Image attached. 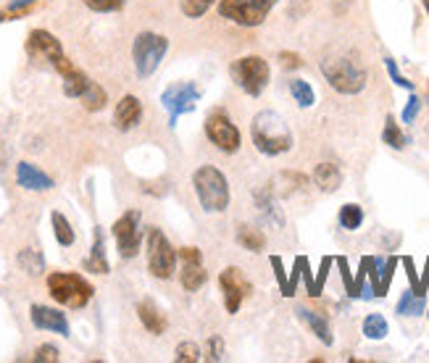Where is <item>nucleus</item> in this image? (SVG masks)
Returning a JSON list of instances; mask_svg holds the SVG:
<instances>
[{
	"mask_svg": "<svg viewBox=\"0 0 429 363\" xmlns=\"http://www.w3.org/2000/svg\"><path fill=\"white\" fill-rule=\"evenodd\" d=\"M251 140L264 155H282L293 148V129L277 111H258L251 121Z\"/></svg>",
	"mask_w": 429,
	"mask_h": 363,
	"instance_id": "1",
	"label": "nucleus"
},
{
	"mask_svg": "<svg viewBox=\"0 0 429 363\" xmlns=\"http://www.w3.org/2000/svg\"><path fill=\"white\" fill-rule=\"evenodd\" d=\"M193 190L206 213H222L229 206V182L224 177L222 168L203 164L195 168L193 174Z\"/></svg>",
	"mask_w": 429,
	"mask_h": 363,
	"instance_id": "2",
	"label": "nucleus"
},
{
	"mask_svg": "<svg viewBox=\"0 0 429 363\" xmlns=\"http://www.w3.org/2000/svg\"><path fill=\"white\" fill-rule=\"evenodd\" d=\"M322 74L340 95H358L366 87V69L348 56H329L322 60Z\"/></svg>",
	"mask_w": 429,
	"mask_h": 363,
	"instance_id": "3",
	"label": "nucleus"
},
{
	"mask_svg": "<svg viewBox=\"0 0 429 363\" xmlns=\"http://www.w3.org/2000/svg\"><path fill=\"white\" fill-rule=\"evenodd\" d=\"M48 289L53 295V300H59L66 308H85L92 300V285L79 274H66V272H53L48 276Z\"/></svg>",
	"mask_w": 429,
	"mask_h": 363,
	"instance_id": "4",
	"label": "nucleus"
},
{
	"mask_svg": "<svg viewBox=\"0 0 429 363\" xmlns=\"http://www.w3.org/2000/svg\"><path fill=\"white\" fill-rule=\"evenodd\" d=\"M229 74H232V82L245 95L258 98L269 87L271 69H269V60L261 58V56H242L229 66Z\"/></svg>",
	"mask_w": 429,
	"mask_h": 363,
	"instance_id": "5",
	"label": "nucleus"
},
{
	"mask_svg": "<svg viewBox=\"0 0 429 363\" xmlns=\"http://www.w3.org/2000/svg\"><path fill=\"white\" fill-rule=\"evenodd\" d=\"M169 50V40L156 32H140L132 43V60L134 72L140 79H148L156 74V69L161 66L163 56Z\"/></svg>",
	"mask_w": 429,
	"mask_h": 363,
	"instance_id": "6",
	"label": "nucleus"
},
{
	"mask_svg": "<svg viewBox=\"0 0 429 363\" xmlns=\"http://www.w3.org/2000/svg\"><path fill=\"white\" fill-rule=\"evenodd\" d=\"M280 0H219V16L237 27H258Z\"/></svg>",
	"mask_w": 429,
	"mask_h": 363,
	"instance_id": "7",
	"label": "nucleus"
},
{
	"mask_svg": "<svg viewBox=\"0 0 429 363\" xmlns=\"http://www.w3.org/2000/svg\"><path fill=\"white\" fill-rule=\"evenodd\" d=\"M27 53L32 60H45L48 66H53L59 74H63L66 69H72L74 63L63 56V47H61L59 37L50 34L45 30H34L27 37Z\"/></svg>",
	"mask_w": 429,
	"mask_h": 363,
	"instance_id": "8",
	"label": "nucleus"
},
{
	"mask_svg": "<svg viewBox=\"0 0 429 363\" xmlns=\"http://www.w3.org/2000/svg\"><path fill=\"white\" fill-rule=\"evenodd\" d=\"M148 266L150 274L158 279H171L177 272V250L166 240L161 229H148Z\"/></svg>",
	"mask_w": 429,
	"mask_h": 363,
	"instance_id": "9",
	"label": "nucleus"
},
{
	"mask_svg": "<svg viewBox=\"0 0 429 363\" xmlns=\"http://www.w3.org/2000/svg\"><path fill=\"white\" fill-rule=\"evenodd\" d=\"M200 87L195 82H174L161 92V106L169 111V126H177L182 113H193L200 100Z\"/></svg>",
	"mask_w": 429,
	"mask_h": 363,
	"instance_id": "10",
	"label": "nucleus"
},
{
	"mask_svg": "<svg viewBox=\"0 0 429 363\" xmlns=\"http://www.w3.org/2000/svg\"><path fill=\"white\" fill-rule=\"evenodd\" d=\"M206 137L211 140V145H216L222 153H237L242 145L240 129L224 111H213L206 119Z\"/></svg>",
	"mask_w": 429,
	"mask_h": 363,
	"instance_id": "11",
	"label": "nucleus"
},
{
	"mask_svg": "<svg viewBox=\"0 0 429 363\" xmlns=\"http://www.w3.org/2000/svg\"><path fill=\"white\" fill-rule=\"evenodd\" d=\"M114 237L118 245V256L134 258L140 253V242H143V229H140V211H127L118 216L114 224Z\"/></svg>",
	"mask_w": 429,
	"mask_h": 363,
	"instance_id": "12",
	"label": "nucleus"
},
{
	"mask_svg": "<svg viewBox=\"0 0 429 363\" xmlns=\"http://www.w3.org/2000/svg\"><path fill=\"white\" fill-rule=\"evenodd\" d=\"M219 287H222L227 311H229V314H237L242 300H245L248 292H251V282L242 276V272H240L237 266H227V269L219 274Z\"/></svg>",
	"mask_w": 429,
	"mask_h": 363,
	"instance_id": "13",
	"label": "nucleus"
},
{
	"mask_svg": "<svg viewBox=\"0 0 429 363\" xmlns=\"http://www.w3.org/2000/svg\"><path fill=\"white\" fill-rule=\"evenodd\" d=\"M179 258H182V274H179V282L187 292H198V289L206 285L208 272L203 266V256L198 248H182L179 250Z\"/></svg>",
	"mask_w": 429,
	"mask_h": 363,
	"instance_id": "14",
	"label": "nucleus"
},
{
	"mask_svg": "<svg viewBox=\"0 0 429 363\" xmlns=\"http://www.w3.org/2000/svg\"><path fill=\"white\" fill-rule=\"evenodd\" d=\"M30 318L32 324L43 332H53L61 334V337H69V321H66V314H61L56 308H48V305H32L30 308Z\"/></svg>",
	"mask_w": 429,
	"mask_h": 363,
	"instance_id": "15",
	"label": "nucleus"
},
{
	"mask_svg": "<svg viewBox=\"0 0 429 363\" xmlns=\"http://www.w3.org/2000/svg\"><path fill=\"white\" fill-rule=\"evenodd\" d=\"M16 182H19V187H24V190H30V192H48V190L56 187V182L50 179L43 168H37L34 164H30V161H21V164L16 166Z\"/></svg>",
	"mask_w": 429,
	"mask_h": 363,
	"instance_id": "16",
	"label": "nucleus"
},
{
	"mask_svg": "<svg viewBox=\"0 0 429 363\" xmlns=\"http://www.w3.org/2000/svg\"><path fill=\"white\" fill-rule=\"evenodd\" d=\"M140 119H143V103H140V98L124 95L118 100L116 111H114V126H116L118 132H129V129H134L140 124Z\"/></svg>",
	"mask_w": 429,
	"mask_h": 363,
	"instance_id": "17",
	"label": "nucleus"
},
{
	"mask_svg": "<svg viewBox=\"0 0 429 363\" xmlns=\"http://www.w3.org/2000/svg\"><path fill=\"white\" fill-rule=\"evenodd\" d=\"M255 206H258V213H261V219H264L266 224H274V227H282V224H284V216H282L271 190H258V192H255Z\"/></svg>",
	"mask_w": 429,
	"mask_h": 363,
	"instance_id": "18",
	"label": "nucleus"
},
{
	"mask_svg": "<svg viewBox=\"0 0 429 363\" xmlns=\"http://www.w3.org/2000/svg\"><path fill=\"white\" fill-rule=\"evenodd\" d=\"M313 184L322 190V192H335L340 190L342 184V171L335 164H319L313 168Z\"/></svg>",
	"mask_w": 429,
	"mask_h": 363,
	"instance_id": "19",
	"label": "nucleus"
},
{
	"mask_svg": "<svg viewBox=\"0 0 429 363\" xmlns=\"http://www.w3.org/2000/svg\"><path fill=\"white\" fill-rule=\"evenodd\" d=\"M137 316L143 321V327L148 329L150 334H163L166 332V318L163 314L158 311V305L153 300H143L137 305Z\"/></svg>",
	"mask_w": 429,
	"mask_h": 363,
	"instance_id": "20",
	"label": "nucleus"
},
{
	"mask_svg": "<svg viewBox=\"0 0 429 363\" xmlns=\"http://www.w3.org/2000/svg\"><path fill=\"white\" fill-rule=\"evenodd\" d=\"M297 316L308 324V329H311V332L316 334L324 345H332V342H335V337H332V327H329L326 316L316 314V311H308V308H297Z\"/></svg>",
	"mask_w": 429,
	"mask_h": 363,
	"instance_id": "21",
	"label": "nucleus"
},
{
	"mask_svg": "<svg viewBox=\"0 0 429 363\" xmlns=\"http://www.w3.org/2000/svg\"><path fill=\"white\" fill-rule=\"evenodd\" d=\"M61 76H63V95H66V98H76V100L85 95V90L90 87V82H92V79H90L82 69H76V66L66 69Z\"/></svg>",
	"mask_w": 429,
	"mask_h": 363,
	"instance_id": "22",
	"label": "nucleus"
},
{
	"mask_svg": "<svg viewBox=\"0 0 429 363\" xmlns=\"http://www.w3.org/2000/svg\"><path fill=\"white\" fill-rule=\"evenodd\" d=\"M237 245L251 250V253H261L266 248V234L258 227H251V224H242L237 227Z\"/></svg>",
	"mask_w": 429,
	"mask_h": 363,
	"instance_id": "23",
	"label": "nucleus"
},
{
	"mask_svg": "<svg viewBox=\"0 0 429 363\" xmlns=\"http://www.w3.org/2000/svg\"><path fill=\"white\" fill-rule=\"evenodd\" d=\"M85 269L95 274H108V261H105V242H103V229L95 227V242H92V253L85 261Z\"/></svg>",
	"mask_w": 429,
	"mask_h": 363,
	"instance_id": "24",
	"label": "nucleus"
},
{
	"mask_svg": "<svg viewBox=\"0 0 429 363\" xmlns=\"http://www.w3.org/2000/svg\"><path fill=\"white\" fill-rule=\"evenodd\" d=\"M16 263H19V269L24 274H30V276H40L45 272V258L40 250H34V248H24V250H19V256H16Z\"/></svg>",
	"mask_w": 429,
	"mask_h": 363,
	"instance_id": "25",
	"label": "nucleus"
},
{
	"mask_svg": "<svg viewBox=\"0 0 429 363\" xmlns=\"http://www.w3.org/2000/svg\"><path fill=\"white\" fill-rule=\"evenodd\" d=\"M424 308H427L424 295H419L414 289H406V292L400 295L398 305H395V314H398V316H421Z\"/></svg>",
	"mask_w": 429,
	"mask_h": 363,
	"instance_id": "26",
	"label": "nucleus"
},
{
	"mask_svg": "<svg viewBox=\"0 0 429 363\" xmlns=\"http://www.w3.org/2000/svg\"><path fill=\"white\" fill-rule=\"evenodd\" d=\"M50 221H53V234H56V240H59V245H63V248H72L76 240L74 229H72V224H69V219L63 216V213L53 211L50 213Z\"/></svg>",
	"mask_w": 429,
	"mask_h": 363,
	"instance_id": "27",
	"label": "nucleus"
},
{
	"mask_svg": "<svg viewBox=\"0 0 429 363\" xmlns=\"http://www.w3.org/2000/svg\"><path fill=\"white\" fill-rule=\"evenodd\" d=\"M82 100V106L87 108V111H103L105 108V103H108V95H105V90L98 85V82H90V87L85 90V95L79 98Z\"/></svg>",
	"mask_w": 429,
	"mask_h": 363,
	"instance_id": "28",
	"label": "nucleus"
},
{
	"mask_svg": "<svg viewBox=\"0 0 429 363\" xmlns=\"http://www.w3.org/2000/svg\"><path fill=\"white\" fill-rule=\"evenodd\" d=\"M390 327H387V318L382 314H369L364 318V337L366 340H385Z\"/></svg>",
	"mask_w": 429,
	"mask_h": 363,
	"instance_id": "29",
	"label": "nucleus"
},
{
	"mask_svg": "<svg viewBox=\"0 0 429 363\" xmlns=\"http://www.w3.org/2000/svg\"><path fill=\"white\" fill-rule=\"evenodd\" d=\"M290 95L295 98V103L300 108H311L313 103H316L313 87L306 82V79H290Z\"/></svg>",
	"mask_w": 429,
	"mask_h": 363,
	"instance_id": "30",
	"label": "nucleus"
},
{
	"mask_svg": "<svg viewBox=\"0 0 429 363\" xmlns=\"http://www.w3.org/2000/svg\"><path fill=\"white\" fill-rule=\"evenodd\" d=\"M382 140H385V145H390L393 151H403L406 145H408V137L400 132V126L395 124L393 116H387L385 119V129H382Z\"/></svg>",
	"mask_w": 429,
	"mask_h": 363,
	"instance_id": "31",
	"label": "nucleus"
},
{
	"mask_svg": "<svg viewBox=\"0 0 429 363\" xmlns=\"http://www.w3.org/2000/svg\"><path fill=\"white\" fill-rule=\"evenodd\" d=\"M340 227L348 229V232H355V229L364 224V208L361 206H355V203H345L340 208Z\"/></svg>",
	"mask_w": 429,
	"mask_h": 363,
	"instance_id": "32",
	"label": "nucleus"
},
{
	"mask_svg": "<svg viewBox=\"0 0 429 363\" xmlns=\"http://www.w3.org/2000/svg\"><path fill=\"white\" fill-rule=\"evenodd\" d=\"M216 0H179V8L187 19H200Z\"/></svg>",
	"mask_w": 429,
	"mask_h": 363,
	"instance_id": "33",
	"label": "nucleus"
},
{
	"mask_svg": "<svg viewBox=\"0 0 429 363\" xmlns=\"http://www.w3.org/2000/svg\"><path fill=\"white\" fill-rule=\"evenodd\" d=\"M203 361H224V340L219 334H211L203 348Z\"/></svg>",
	"mask_w": 429,
	"mask_h": 363,
	"instance_id": "34",
	"label": "nucleus"
},
{
	"mask_svg": "<svg viewBox=\"0 0 429 363\" xmlns=\"http://www.w3.org/2000/svg\"><path fill=\"white\" fill-rule=\"evenodd\" d=\"M203 358V350L195 342H179L177 345V361L179 363H198Z\"/></svg>",
	"mask_w": 429,
	"mask_h": 363,
	"instance_id": "35",
	"label": "nucleus"
},
{
	"mask_svg": "<svg viewBox=\"0 0 429 363\" xmlns=\"http://www.w3.org/2000/svg\"><path fill=\"white\" fill-rule=\"evenodd\" d=\"M82 3L95 14H114L124 8V0H82Z\"/></svg>",
	"mask_w": 429,
	"mask_h": 363,
	"instance_id": "36",
	"label": "nucleus"
},
{
	"mask_svg": "<svg viewBox=\"0 0 429 363\" xmlns=\"http://www.w3.org/2000/svg\"><path fill=\"white\" fill-rule=\"evenodd\" d=\"M385 66H387V74L393 76V82H395L398 87H406V90L414 92V82H408L406 76L400 74V72H398V63H395V60H393V58H385Z\"/></svg>",
	"mask_w": 429,
	"mask_h": 363,
	"instance_id": "37",
	"label": "nucleus"
},
{
	"mask_svg": "<svg viewBox=\"0 0 429 363\" xmlns=\"http://www.w3.org/2000/svg\"><path fill=\"white\" fill-rule=\"evenodd\" d=\"M59 361V348L56 345H40L34 350V363H56Z\"/></svg>",
	"mask_w": 429,
	"mask_h": 363,
	"instance_id": "38",
	"label": "nucleus"
},
{
	"mask_svg": "<svg viewBox=\"0 0 429 363\" xmlns=\"http://www.w3.org/2000/svg\"><path fill=\"white\" fill-rule=\"evenodd\" d=\"M419 111H421V100H419L416 95H411L406 108H403V124H414L416 116H419Z\"/></svg>",
	"mask_w": 429,
	"mask_h": 363,
	"instance_id": "39",
	"label": "nucleus"
},
{
	"mask_svg": "<svg viewBox=\"0 0 429 363\" xmlns=\"http://www.w3.org/2000/svg\"><path fill=\"white\" fill-rule=\"evenodd\" d=\"M280 60L284 69H300L303 66V60H300L297 53H280Z\"/></svg>",
	"mask_w": 429,
	"mask_h": 363,
	"instance_id": "40",
	"label": "nucleus"
},
{
	"mask_svg": "<svg viewBox=\"0 0 429 363\" xmlns=\"http://www.w3.org/2000/svg\"><path fill=\"white\" fill-rule=\"evenodd\" d=\"M32 3H37V0H8V11H24Z\"/></svg>",
	"mask_w": 429,
	"mask_h": 363,
	"instance_id": "41",
	"label": "nucleus"
},
{
	"mask_svg": "<svg viewBox=\"0 0 429 363\" xmlns=\"http://www.w3.org/2000/svg\"><path fill=\"white\" fill-rule=\"evenodd\" d=\"M271 263H274V269H277V279H280V285H282V289H284V272H282V261L280 258H271Z\"/></svg>",
	"mask_w": 429,
	"mask_h": 363,
	"instance_id": "42",
	"label": "nucleus"
},
{
	"mask_svg": "<svg viewBox=\"0 0 429 363\" xmlns=\"http://www.w3.org/2000/svg\"><path fill=\"white\" fill-rule=\"evenodd\" d=\"M421 3H424V11L429 14V0H421Z\"/></svg>",
	"mask_w": 429,
	"mask_h": 363,
	"instance_id": "43",
	"label": "nucleus"
},
{
	"mask_svg": "<svg viewBox=\"0 0 429 363\" xmlns=\"http://www.w3.org/2000/svg\"><path fill=\"white\" fill-rule=\"evenodd\" d=\"M0 21H3V14H0Z\"/></svg>",
	"mask_w": 429,
	"mask_h": 363,
	"instance_id": "44",
	"label": "nucleus"
},
{
	"mask_svg": "<svg viewBox=\"0 0 429 363\" xmlns=\"http://www.w3.org/2000/svg\"><path fill=\"white\" fill-rule=\"evenodd\" d=\"M427 318H429V311H427Z\"/></svg>",
	"mask_w": 429,
	"mask_h": 363,
	"instance_id": "45",
	"label": "nucleus"
}]
</instances>
